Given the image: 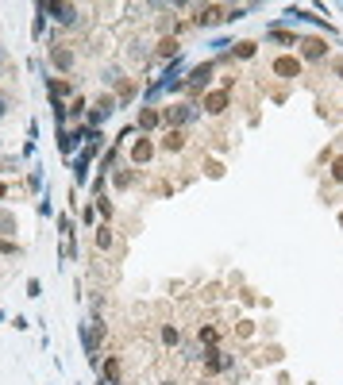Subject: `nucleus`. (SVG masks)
<instances>
[{
	"label": "nucleus",
	"instance_id": "f257e3e1",
	"mask_svg": "<svg viewBox=\"0 0 343 385\" xmlns=\"http://www.w3.org/2000/svg\"><path fill=\"white\" fill-rule=\"evenodd\" d=\"M193 116H197L193 104H174V108H166V123H170V127H181V123H189Z\"/></svg>",
	"mask_w": 343,
	"mask_h": 385
},
{
	"label": "nucleus",
	"instance_id": "f03ea898",
	"mask_svg": "<svg viewBox=\"0 0 343 385\" xmlns=\"http://www.w3.org/2000/svg\"><path fill=\"white\" fill-rule=\"evenodd\" d=\"M224 108H228V96H224V93H208V96H204V112L220 116Z\"/></svg>",
	"mask_w": 343,
	"mask_h": 385
},
{
	"label": "nucleus",
	"instance_id": "7ed1b4c3",
	"mask_svg": "<svg viewBox=\"0 0 343 385\" xmlns=\"http://www.w3.org/2000/svg\"><path fill=\"white\" fill-rule=\"evenodd\" d=\"M204 366L216 374V370H228V366H231V359H228V354H220V350H208V354H204Z\"/></svg>",
	"mask_w": 343,
	"mask_h": 385
},
{
	"label": "nucleus",
	"instance_id": "20e7f679",
	"mask_svg": "<svg viewBox=\"0 0 343 385\" xmlns=\"http://www.w3.org/2000/svg\"><path fill=\"white\" fill-rule=\"evenodd\" d=\"M297 70H301L297 58H278L274 62V73H282V77H297Z\"/></svg>",
	"mask_w": 343,
	"mask_h": 385
},
{
	"label": "nucleus",
	"instance_id": "39448f33",
	"mask_svg": "<svg viewBox=\"0 0 343 385\" xmlns=\"http://www.w3.org/2000/svg\"><path fill=\"white\" fill-rule=\"evenodd\" d=\"M50 16L58 19V23H73V16H77V8H73V4H50Z\"/></svg>",
	"mask_w": 343,
	"mask_h": 385
},
{
	"label": "nucleus",
	"instance_id": "423d86ee",
	"mask_svg": "<svg viewBox=\"0 0 343 385\" xmlns=\"http://www.w3.org/2000/svg\"><path fill=\"white\" fill-rule=\"evenodd\" d=\"M50 58H54V66H58V70H70V66H73V54L66 50V46H54Z\"/></svg>",
	"mask_w": 343,
	"mask_h": 385
},
{
	"label": "nucleus",
	"instance_id": "0eeeda50",
	"mask_svg": "<svg viewBox=\"0 0 343 385\" xmlns=\"http://www.w3.org/2000/svg\"><path fill=\"white\" fill-rule=\"evenodd\" d=\"M220 19H228L220 8H204L201 16H197V23H201V27H212V23H220Z\"/></svg>",
	"mask_w": 343,
	"mask_h": 385
},
{
	"label": "nucleus",
	"instance_id": "6e6552de",
	"mask_svg": "<svg viewBox=\"0 0 343 385\" xmlns=\"http://www.w3.org/2000/svg\"><path fill=\"white\" fill-rule=\"evenodd\" d=\"M208 77H212V66H197V70L189 73V89H201Z\"/></svg>",
	"mask_w": 343,
	"mask_h": 385
},
{
	"label": "nucleus",
	"instance_id": "1a4fd4ad",
	"mask_svg": "<svg viewBox=\"0 0 343 385\" xmlns=\"http://www.w3.org/2000/svg\"><path fill=\"white\" fill-rule=\"evenodd\" d=\"M320 54H324V43H320V39H308L305 43V58H320Z\"/></svg>",
	"mask_w": 343,
	"mask_h": 385
},
{
	"label": "nucleus",
	"instance_id": "9d476101",
	"mask_svg": "<svg viewBox=\"0 0 343 385\" xmlns=\"http://www.w3.org/2000/svg\"><path fill=\"white\" fill-rule=\"evenodd\" d=\"M139 127H159V112L143 108V112H139Z\"/></svg>",
	"mask_w": 343,
	"mask_h": 385
},
{
	"label": "nucleus",
	"instance_id": "9b49d317",
	"mask_svg": "<svg viewBox=\"0 0 343 385\" xmlns=\"http://www.w3.org/2000/svg\"><path fill=\"white\" fill-rule=\"evenodd\" d=\"M131 158H135V162H147V158H150V143H147V139H143V143H135Z\"/></svg>",
	"mask_w": 343,
	"mask_h": 385
},
{
	"label": "nucleus",
	"instance_id": "f8f14e48",
	"mask_svg": "<svg viewBox=\"0 0 343 385\" xmlns=\"http://www.w3.org/2000/svg\"><path fill=\"white\" fill-rule=\"evenodd\" d=\"M181 143H185V135H181V131H170L162 147H166V150H181Z\"/></svg>",
	"mask_w": 343,
	"mask_h": 385
},
{
	"label": "nucleus",
	"instance_id": "ddd939ff",
	"mask_svg": "<svg viewBox=\"0 0 343 385\" xmlns=\"http://www.w3.org/2000/svg\"><path fill=\"white\" fill-rule=\"evenodd\" d=\"M177 339H181L177 327H162V343H166V347H177Z\"/></svg>",
	"mask_w": 343,
	"mask_h": 385
},
{
	"label": "nucleus",
	"instance_id": "4468645a",
	"mask_svg": "<svg viewBox=\"0 0 343 385\" xmlns=\"http://www.w3.org/2000/svg\"><path fill=\"white\" fill-rule=\"evenodd\" d=\"M197 339H201V343H208V347H212V343L220 339V335H216V327H201V332H197Z\"/></svg>",
	"mask_w": 343,
	"mask_h": 385
},
{
	"label": "nucleus",
	"instance_id": "2eb2a0df",
	"mask_svg": "<svg viewBox=\"0 0 343 385\" xmlns=\"http://www.w3.org/2000/svg\"><path fill=\"white\" fill-rule=\"evenodd\" d=\"M235 54H239V58H251V54H255V43H239Z\"/></svg>",
	"mask_w": 343,
	"mask_h": 385
},
{
	"label": "nucleus",
	"instance_id": "dca6fc26",
	"mask_svg": "<svg viewBox=\"0 0 343 385\" xmlns=\"http://www.w3.org/2000/svg\"><path fill=\"white\" fill-rule=\"evenodd\" d=\"M50 93H54V96H66V93H70V85H66V81H54Z\"/></svg>",
	"mask_w": 343,
	"mask_h": 385
},
{
	"label": "nucleus",
	"instance_id": "f3484780",
	"mask_svg": "<svg viewBox=\"0 0 343 385\" xmlns=\"http://www.w3.org/2000/svg\"><path fill=\"white\" fill-rule=\"evenodd\" d=\"M97 246H100V251H108V246H112V235H108V231H100V235H97Z\"/></svg>",
	"mask_w": 343,
	"mask_h": 385
},
{
	"label": "nucleus",
	"instance_id": "a211bd4d",
	"mask_svg": "<svg viewBox=\"0 0 343 385\" xmlns=\"http://www.w3.org/2000/svg\"><path fill=\"white\" fill-rule=\"evenodd\" d=\"M332 177H335V181H343V158H335V162H332Z\"/></svg>",
	"mask_w": 343,
	"mask_h": 385
},
{
	"label": "nucleus",
	"instance_id": "6ab92c4d",
	"mask_svg": "<svg viewBox=\"0 0 343 385\" xmlns=\"http://www.w3.org/2000/svg\"><path fill=\"white\" fill-rule=\"evenodd\" d=\"M0 251H4V254H16V246H12V243H4V239H0Z\"/></svg>",
	"mask_w": 343,
	"mask_h": 385
},
{
	"label": "nucleus",
	"instance_id": "aec40b11",
	"mask_svg": "<svg viewBox=\"0 0 343 385\" xmlns=\"http://www.w3.org/2000/svg\"><path fill=\"white\" fill-rule=\"evenodd\" d=\"M4 112H8V100H4V96H0V116H4Z\"/></svg>",
	"mask_w": 343,
	"mask_h": 385
},
{
	"label": "nucleus",
	"instance_id": "412c9836",
	"mask_svg": "<svg viewBox=\"0 0 343 385\" xmlns=\"http://www.w3.org/2000/svg\"><path fill=\"white\" fill-rule=\"evenodd\" d=\"M0 197H4V185H0Z\"/></svg>",
	"mask_w": 343,
	"mask_h": 385
},
{
	"label": "nucleus",
	"instance_id": "4be33fe9",
	"mask_svg": "<svg viewBox=\"0 0 343 385\" xmlns=\"http://www.w3.org/2000/svg\"><path fill=\"white\" fill-rule=\"evenodd\" d=\"M162 385H174V381H162Z\"/></svg>",
	"mask_w": 343,
	"mask_h": 385
}]
</instances>
